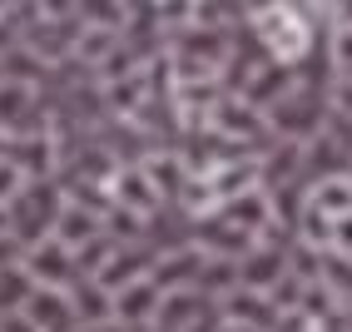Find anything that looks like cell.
<instances>
[{"mask_svg":"<svg viewBox=\"0 0 352 332\" xmlns=\"http://www.w3.org/2000/svg\"><path fill=\"white\" fill-rule=\"evenodd\" d=\"M69 298V313H75V327H100V322H114V298L100 288L95 278H75L65 288Z\"/></svg>","mask_w":352,"mask_h":332,"instance_id":"ba28073f","label":"cell"},{"mask_svg":"<svg viewBox=\"0 0 352 332\" xmlns=\"http://www.w3.org/2000/svg\"><path fill=\"white\" fill-rule=\"evenodd\" d=\"M75 332H129V327H120V322H100V327H75Z\"/></svg>","mask_w":352,"mask_h":332,"instance_id":"d6986e66","label":"cell"},{"mask_svg":"<svg viewBox=\"0 0 352 332\" xmlns=\"http://www.w3.org/2000/svg\"><path fill=\"white\" fill-rule=\"evenodd\" d=\"M327 114L342 124H352V80H333V100H327Z\"/></svg>","mask_w":352,"mask_h":332,"instance_id":"2e32d148","label":"cell"},{"mask_svg":"<svg viewBox=\"0 0 352 332\" xmlns=\"http://www.w3.org/2000/svg\"><path fill=\"white\" fill-rule=\"evenodd\" d=\"M308 203L322 213L327 223H338L342 213H352V184H347L342 174H333V179H318V184L308 188Z\"/></svg>","mask_w":352,"mask_h":332,"instance_id":"4fadbf2b","label":"cell"},{"mask_svg":"<svg viewBox=\"0 0 352 332\" xmlns=\"http://www.w3.org/2000/svg\"><path fill=\"white\" fill-rule=\"evenodd\" d=\"M293 174H302V144H273L263 159H258V184L273 188V184H288Z\"/></svg>","mask_w":352,"mask_h":332,"instance_id":"7c38bea8","label":"cell"},{"mask_svg":"<svg viewBox=\"0 0 352 332\" xmlns=\"http://www.w3.org/2000/svg\"><path fill=\"white\" fill-rule=\"evenodd\" d=\"M25 184H30V179L20 174V164L0 154V208H10V203L20 199V188H25Z\"/></svg>","mask_w":352,"mask_h":332,"instance_id":"9a60e30c","label":"cell"},{"mask_svg":"<svg viewBox=\"0 0 352 332\" xmlns=\"http://www.w3.org/2000/svg\"><path fill=\"white\" fill-rule=\"evenodd\" d=\"M50 134V109H45L35 85L0 80V139H35Z\"/></svg>","mask_w":352,"mask_h":332,"instance_id":"277c9868","label":"cell"},{"mask_svg":"<svg viewBox=\"0 0 352 332\" xmlns=\"http://www.w3.org/2000/svg\"><path fill=\"white\" fill-rule=\"evenodd\" d=\"M333 253H347L352 258V213H342V219L333 223Z\"/></svg>","mask_w":352,"mask_h":332,"instance_id":"e0dca14e","label":"cell"},{"mask_svg":"<svg viewBox=\"0 0 352 332\" xmlns=\"http://www.w3.org/2000/svg\"><path fill=\"white\" fill-rule=\"evenodd\" d=\"M30 298H35V283H30V273L20 268V258H15V263L0 268V318H20Z\"/></svg>","mask_w":352,"mask_h":332,"instance_id":"5bb4252c","label":"cell"},{"mask_svg":"<svg viewBox=\"0 0 352 332\" xmlns=\"http://www.w3.org/2000/svg\"><path fill=\"white\" fill-rule=\"evenodd\" d=\"M268 129L278 139H288V144H313V139L327 129V104L318 100V89L313 85H298L293 94H283L268 114Z\"/></svg>","mask_w":352,"mask_h":332,"instance_id":"3957f363","label":"cell"},{"mask_svg":"<svg viewBox=\"0 0 352 332\" xmlns=\"http://www.w3.org/2000/svg\"><path fill=\"white\" fill-rule=\"evenodd\" d=\"M0 239H10V213L0 208Z\"/></svg>","mask_w":352,"mask_h":332,"instance_id":"ffe728a7","label":"cell"},{"mask_svg":"<svg viewBox=\"0 0 352 332\" xmlns=\"http://www.w3.org/2000/svg\"><path fill=\"white\" fill-rule=\"evenodd\" d=\"M20 268L30 273L35 288H55V293H65L69 283L80 278V273H75V253H69L65 243H55V239L25 248V253H20Z\"/></svg>","mask_w":352,"mask_h":332,"instance_id":"8992f818","label":"cell"},{"mask_svg":"<svg viewBox=\"0 0 352 332\" xmlns=\"http://www.w3.org/2000/svg\"><path fill=\"white\" fill-rule=\"evenodd\" d=\"M159 318V288H154V278H139L129 283V288L114 293V322L129 327V332H149Z\"/></svg>","mask_w":352,"mask_h":332,"instance_id":"52a82bcc","label":"cell"},{"mask_svg":"<svg viewBox=\"0 0 352 332\" xmlns=\"http://www.w3.org/2000/svg\"><path fill=\"white\" fill-rule=\"evenodd\" d=\"M208 129H214L223 144H239V154H243V144H253V139H268V134H273L268 120H263V109H253L248 100H233V94H223L219 109L208 114Z\"/></svg>","mask_w":352,"mask_h":332,"instance_id":"5b68a950","label":"cell"},{"mask_svg":"<svg viewBox=\"0 0 352 332\" xmlns=\"http://www.w3.org/2000/svg\"><path fill=\"white\" fill-rule=\"evenodd\" d=\"M0 332H40V327L25 322V318H0Z\"/></svg>","mask_w":352,"mask_h":332,"instance_id":"ac0fdd59","label":"cell"},{"mask_svg":"<svg viewBox=\"0 0 352 332\" xmlns=\"http://www.w3.org/2000/svg\"><path fill=\"white\" fill-rule=\"evenodd\" d=\"M60 208H65V188L60 179H30L20 188V199L6 208L10 213V243L25 253L45 239H55V223H60Z\"/></svg>","mask_w":352,"mask_h":332,"instance_id":"6da1fadb","label":"cell"},{"mask_svg":"<svg viewBox=\"0 0 352 332\" xmlns=\"http://www.w3.org/2000/svg\"><path fill=\"white\" fill-rule=\"evenodd\" d=\"M248 20H253V40H263V60H273V65H298L302 55H308L313 30H308V20H302V10L273 5V10H253Z\"/></svg>","mask_w":352,"mask_h":332,"instance_id":"7a4b0ae2","label":"cell"},{"mask_svg":"<svg viewBox=\"0 0 352 332\" xmlns=\"http://www.w3.org/2000/svg\"><path fill=\"white\" fill-rule=\"evenodd\" d=\"M283 273H288V253H278V248L258 243L248 258H239V288H248V293H273V283Z\"/></svg>","mask_w":352,"mask_h":332,"instance_id":"9c48e42d","label":"cell"},{"mask_svg":"<svg viewBox=\"0 0 352 332\" xmlns=\"http://www.w3.org/2000/svg\"><path fill=\"white\" fill-rule=\"evenodd\" d=\"M95 239H104V219L65 199V208H60V223H55V243H65L69 253H80V248H89V243H95Z\"/></svg>","mask_w":352,"mask_h":332,"instance_id":"30bf717a","label":"cell"},{"mask_svg":"<svg viewBox=\"0 0 352 332\" xmlns=\"http://www.w3.org/2000/svg\"><path fill=\"white\" fill-rule=\"evenodd\" d=\"M25 322H35L40 332H75V313H69V298L55 288H35V298L25 302Z\"/></svg>","mask_w":352,"mask_h":332,"instance_id":"8fae6325","label":"cell"}]
</instances>
